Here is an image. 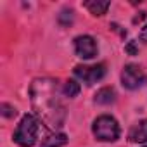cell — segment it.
<instances>
[{
  "mask_svg": "<svg viewBox=\"0 0 147 147\" xmlns=\"http://www.w3.org/2000/svg\"><path fill=\"white\" fill-rule=\"evenodd\" d=\"M75 45V54L82 59H94L99 52V47H97V42L94 36L90 35H80L75 38L73 42Z\"/></svg>",
  "mask_w": 147,
  "mask_h": 147,
  "instance_id": "6",
  "label": "cell"
},
{
  "mask_svg": "<svg viewBox=\"0 0 147 147\" xmlns=\"http://www.w3.org/2000/svg\"><path fill=\"white\" fill-rule=\"evenodd\" d=\"M145 16H147V12H145V11H142V12H138V16H135V18H133V24H137V23H140V21H144V19H145Z\"/></svg>",
  "mask_w": 147,
  "mask_h": 147,
  "instance_id": "15",
  "label": "cell"
},
{
  "mask_svg": "<svg viewBox=\"0 0 147 147\" xmlns=\"http://www.w3.org/2000/svg\"><path fill=\"white\" fill-rule=\"evenodd\" d=\"M94 102L99 106H111L116 102V90L113 87H102L94 95Z\"/></svg>",
  "mask_w": 147,
  "mask_h": 147,
  "instance_id": "8",
  "label": "cell"
},
{
  "mask_svg": "<svg viewBox=\"0 0 147 147\" xmlns=\"http://www.w3.org/2000/svg\"><path fill=\"white\" fill-rule=\"evenodd\" d=\"M92 131H94V137L100 142H116L121 135L118 121L109 114L99 116L92 125Z\"/></svg>",
  "mask_w": 147,
  "mask_h": 147,
  "instance_id": "3",
  "label": "cell"
},
{
  "mask_svg": "<svg viewBox=\"0 0 147 147\" xmlns=\"http://www.w3.org/2000/svg\"><path fill=\"white\" fill-rule=\"evenodd\" d=\"M142 147H147V145H142Z\"/></svg>",
  "mask_w": 147,
  "mask_h": 147,
  "instance_id": "17",
  "label": "cell"
},
{
  "mask_svg": "<svg viewBox=\"0 0 147 147\" xmlns=\"http://www.w3.org/2000/svg\"><path fill=\"white\" fill-rule=\"evenodd\" d=\"M125 50H126L130 55H137V47H135V42H130V43L125 47Z\"/></svg>",
  "mask_w": 147,
  "mask_h": 147,
  "instance_id": "14",
  "label": "cell"
},
{
  "mask_svg": "<svg viewBox=\"0 0 147 147\" xmlns=\"http://www.w3.org/2000/svg\"><path fill=\"white\" fill-rule=\"evenodd\" d=\"M38 119L33 114H24L12 135V140L19 147H33L38 140Z\"/></svg>",
  "mask_w": 147,
  "mask_h": 147,
  "instance_id": "2",
  "label": "cell"
},
{
  "mask_svg": "<svg viewBox=\"0 0 147 147\" xmlns=\"http://www.w3.org/2000/svg\"><path fill=\"white\" fill-rule=\"evenodd\" d=\"M145 75L140 66L137 64H126L121 71V85L126 90H137L144 85Z\"/></svg>",
  "mask_w": 147,
  "mask_h": 147,
  "instance_id": "4",
  "label": "cell"
},
{
  "mask_svg": "<svg viewBox=\"0 0 147 147\" xmlns=\"http://www.w3.org/2000/svg\"><path fill=\"white\" fill-rule=\"evenodd\" d=\"M75 21V11L73 9H62L59 14H57V23L62 26V28H69Z\"/></svg>",
  "mask_w": 147,
  "mask_h": 147,
  "instance_id": "12",
  "label": "cell"
},
{
  "mask_svg": "<svg viewBox=\"0 0 147 147\" xmlns=\"http://www.w3.org/2000/svg\"><path fill=\"white\" fill-rule=\"evenodd\" d=\"M138 38H140V42H144V43H147V26H144V28H142V31H140V35H138Z\"/></svg>",
  "mask_w": 147,
  "mask_h": 147,
  "instance_id": "16",
  "label": "cell"
},
{
  "mask_svg": "<svg viewBox=\"0 0 147 147\" xmlns=\"http://www.w3.org/2000/svg\"><path fill=\"white\" fill-rule=\"evenodd\" d=\"M109 5H111L109 0H88V2H83V7L88 9L92 16H104Z\"/></svg>",
  "mask_w": 147,
  "mask_h": 147,
  "instance_id": "9",
  "label": "cell"
},
{
  "mask_svg": "<svg viewBox=\"0 0 147 147\" xmlns=\"http://www.w3.org/2000/svg\"><path fill=\"white\" fill-rule=\"evenodd\" d=\"M0 114H2L4 118H14L18 114V109L14 106H11V104L4 102V104H0Z\"/></svg>",
  "mask_w": 147,
  "mask_h": 147,
  "instance_id": "13",
  "label": "cell"
},
{
  "mask_svg": "<svg viewBox=\"0 0 147 147\" xmlns=\"http://www.w3.org/2000/svg\"><path fill=\"white\" fill-rule=\"evenodd\" d=\"M66 144H67V137L64 133H54V135L45 137L40 147H64Z\"/></svg>",
  "mask_w": 147,
  "mask_h": 147,
  "instance_id": "10",
  "label": "cell"
},
{
  "mask_svg": "<svg viewBox=\"0 0 147 147\" xmlns=\"http://www.w3.org/2000/svg\"><path fill=\"white\" fill-rule=\"evenodd\" d=\"M128 138L133 144H145L147 142V119H142L135 126H131Z\"/></svg>",
  "mask_w": 147,
  "mask_h": 147,
  "instance_id": "7",
  "label": "cell"
},
{
  "mask_svg": "<svg viewBox=\"0 0 147 147\" xmlns=\"http://www.w3.org/2000/svg\"><path fill=\"white\" fill-rule=\"evenodd\" d=\"M30 99L36 116L52 130H57L66 121V107L61 99L57 80L35 78L30 85Z\"/></svg>",
  "mask_w": 147,
  "mask_h": 147,
  "instance_id": "1",
  "label": "cell"
},
{
  "mask_svg": "<svg viewBox=\"0 0 147 147\" xmlns=\"http://www.w3.org/2000/svg\"><path fill=\"white\" fill-rule=\"evenodd\" d=\"M80 92H82V87H80V83L75 82V80H67V82L64 83V87H62V94H64L66 97H69V99L78 97Z\"/></svg>",
  "mask_w": 147,
  "mask_h": 147,
  "instance_id": "11",
  "label": "cell"
},
{
  "mask_svg": "<svg viewBox=\"0 0 147 147\" xmlns=\"http://www.w3.org/2000/svg\"><path fill=\"white\" fill-rule=\"evenodd\" d=\"M75 76L80 78L83 83L87 85H94L95 82L102 80L104 75H106V66L104 64H94V66H83V64H78L73 69Z\"/></svg>",
  "mask_w": 147,
  "mask_h": 147,
  "instance_id": "5",
  "label": "cell"
}]
</instances>
